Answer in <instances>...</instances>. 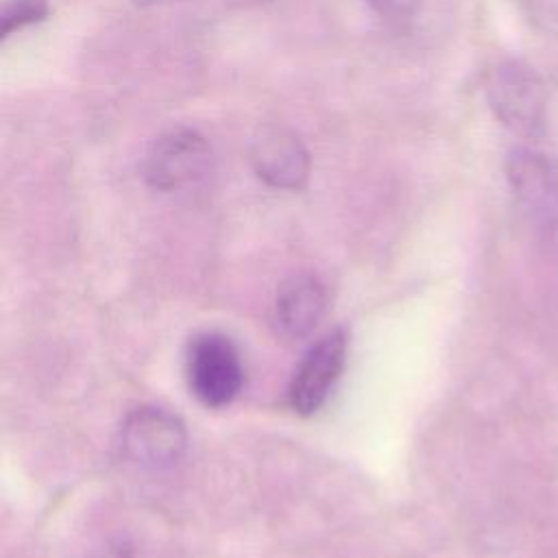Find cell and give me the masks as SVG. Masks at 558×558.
I'll use <instances>...</instances> for the list:
<instances>
[{"label": "cell", "instance_id": "8", "mask_svg": "<svg viewBox=\"0 0 558 558\" xmlns=\"http://www.w3.org/2000/svg\"><path fill=\"white\" fill-rule=\"evenodd\" d=\"M325 310V286L314 275H294L286 279L277 292L275 323L286 338L299 340L316 329Z\"/></svg>", "mask_w": 558, "mask_h": 558}, {"label": "cell", "instance_id": "9", "mask_svg": "<svg viewBox=\"0 0 558 558\" xmlns=\"http://www.w3.org/2000/svg\"><path fill=\"white\" fill-rule=\"evenodd\" d=\"M50 15L48 0H7L2 7V24L0 35L2 39L11 37L15 31H22L24 26L37 24Z\"/></svg>", "mask_w": 558, "mask_h": 558}, {"label": "cell", "instance_id": "11", "mask_svg": "<svg viewBox=\"0 0 558 558\" xmlns=\"http://www.w3.org/2000/svg\"><path fill=\"white\" fill-rule=\"evenodd\" d=\"M523 4L538 26L558 33V0H523Z\"/></svg>", "mask_w": 558, "mask_h": 558}, {"label": "cell", "instance_id": "3", "mask_svg": "<svg viewBox=\"0 0 558 558\" xmlns=\"http://www.w3.org/2000/svg\"><path fill=\"white\" fill-rule=\"evenodd\" d=\"M185 373L192 395L207 408L229 405L244 386L240 351L218 331H203L190 340Z\"/></svg>", "mask_w": 558, "mask_h": 558}, {"label": "cell", "instance_id": "5", "mask_svg": "<svg viewBox=\"0 0 558 558\" xmlns=\"http://www.w3.org/2000/svg\"><path fill=\"white\" fill-rule=\"evenodd\" d=\"M347 364V333L333 329L316 340L307 353L301 357L290 386H288V405L299 416L316 414L336 381L340 379Z\"/></svg>", "mask_w": 558, "mask_h": 558}, {"label": "cell", "instance_id": "1", "mask_svg": "<svg viewBox=\"0 0 558 558\" xmlns=\"http://www.w3.org/2000/svg\"><path fill=\"white\" fill-rule=\"evenodd\" d=\"M140 172L148 187L163 194L203 190L214 177V150L205 135L177 126L153 140Z\"/></svg>", "mask_w": 558, "mask_h": 558}, {"label": "cell", "instance_id": "10", "mask_svg": "<svg viewBox=\"0 0 558 558\" xmlns=\"http://www.w3.org/2000/svg\"><path fill=\"white\" fill-rule=\"evenodd\" d=\"M366 7L386 24H405L414 17L421 0H364Z\"/></svg>", "mask_w": 558, "mask_h": 558}, {"label": "cell", "instance_id": "2", "mask_svg": "<svg viewBox=\"0 0 558 558\" xmlns=\"http://www.w3.org/2000/svg\"><path fill=\"white\" fill-rule=\"evenodd\" d=\"M486 98L499 122L521 137H541L547 122V89L523 61H501L488 76Z\"/></svg>", "mask_w": 558, "mask_h": 558}, {"label": "cell", "instance_id": "6", "mask_svg": "<svg viewBox=\"0 0 558 558\" xmlns=\"http://www.w3.org/2000/svg\"><path fill=\"white\" fill-rule=\"evenodd\" d=\"M185 425L161 408H137L122 425L124 453L146 469H168L185 451Z\"/></svg>", "mask_w": 558, "mask_h": 558}, {"label": "cell", "instance_id": "12", "mask_svg": "<svg viewBox=\"0 0 558 558\" xmlns=\"http://www.w3.org/2000/svg\"><path fill=\"white\" fill-rule=\"evenodd\" d=\"M92 558H133V556H131V551H129L126 547H122V545H109V547L100 549L98 554H94Z\"/></svg>", "mask_w": 558, "mask_h": 558}, {"label": "cell", "instance_id": "7", "mask_svg": "<svg viewBox=\"0 0 558 558\" xmlns=\"http://www.w3.org/2000/svg\"><path fill=\"white\" fill-rule=\"evenodd\" d=\"M253 172L275 190L305 187L312 170V159L305 144L288 129L264 126L248 146Z\"/></svg>", "mask_w": 558, "mask_h": 558}, {"label": "cell", "instance_id": "4", "mask_svg": "<svg viewBox=\"0 0 558 558\" xmlns=\"http://www.w3.org/2000/svg\"><path fill=\"white\" fill-rule=\"evenodd\" d=\"M506 177L519 209L538 229L558 227V163L534 150L514 148L506 161Z\"/></svg>", "mask_w": 558, "mask_h": 558}]
</instances>
